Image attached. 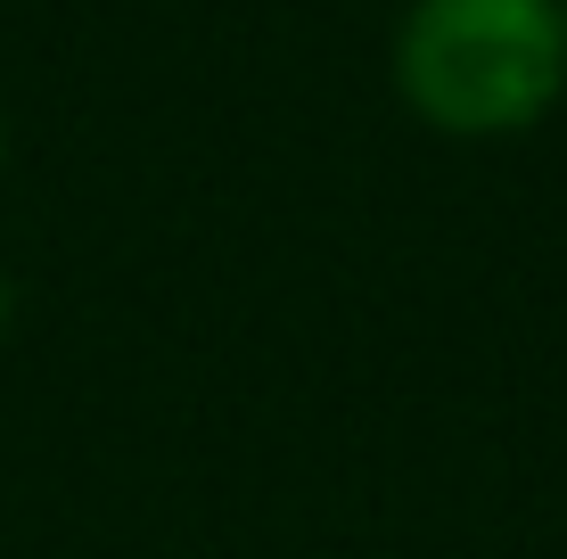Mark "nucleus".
I'll use <instances>...</instances> for the list:
<instances>
[{
    "label": "nucleus",
    "mask_w": 567,
    "mask_h": 559,
    "mask_svg": "<svg viewBox=\"0 0 567 559\" xmlns=\"http://www.w3.org/2000/svg\"><path fill=\"white\" fill-rule=\"evenodd\" d=\"M395 91L453 141H502L567 91V0H412Z\"/></svg>",
    "instance_id": "obj_1"
},
{
    "label": "nucleus",
    "mask_w": 567,
    "mask_h": 559,
    "mask_svg": "<svg viewBox=\"0 0 567 559\" xmlns=\"http://www.w3.org/2000/svg\"><path fill=\"white\" fill-rule=\"evenodd\" d=\"M9 330H17V280L0 272V345H9Z\"/></svg>",
    "instance_id": "obj_2"
},
{
    "label": "nucleus",
    "mask_w": 567,
    "mask_h": 559,
    "mask_svg": "<svg viewBox=\"0 0 567 559\" xmlns=\"http://www.w3.org/2000/svg\"><path fill=\"white\" fill-rule=\"evenodd\" d=\"M0 165H9V115H0Z\"/></svg>",
    "instance_id": "obj_3"
}]
</instances>
